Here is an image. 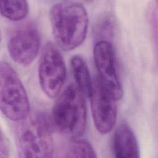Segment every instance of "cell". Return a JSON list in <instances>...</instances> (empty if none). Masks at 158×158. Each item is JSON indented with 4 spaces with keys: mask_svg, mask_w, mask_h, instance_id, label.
I'll use <instances>...</instances> for the list:
<instances>
[{
    "mask_svg": "<svg viewBox=\"0 0 158 158\" xmlns=\"http://www.w3.org/2000/svg\"><path fill=\"white\" fill-rule=\"evenodd\" d=\"M50 22L54 39L63 51L73 50L85 41L88 27V16L82 4L62 1L50 10Z\"/></svg>",
    "mask_w": 158,
    "mask_h": 158,
    "instance_id": "1",
    "label": "cell"
},
{
    "mask_svg": "<svg viewBox=\"0 0 158 158\" xmlns=\"http://www.w3.org/2000/svg\"><path fill=\"white\" fill-rule=\"evenodd\" d=\"M15 142L21 157L48 158L52 156L54 140L52 124L43 114H29L18 122Z\"/></svg>",
    "mask_w": 158,
    "mask_h": 158,
    "instance_id": "2",
    "label": "cell"
},
{
    "mask_svg": "<svg viewBox=\"0 0 158 158\" xmlns=\"http://www.w3.org/2000/svg\"><path fill=\"white\" fill-rule=\"evenodd\" d=\"M86 114L83 94L71 84L58 95L52 107L51 123L59 132L76 138L85 132Z\"/></svg>",
    "mask_w": 158,
    "mask_h": 158,
    "instance_id": "3",
    "label": "cell"
},
{
    "mask_svg": "<svg viewBox=\"0 0 158 158\" xmlns=\"http://www.w3.org/2000/svg\"><path fill=\"white\" fill-rule=\"evenodd\" d=\"M0 108L9 120L19 122L30 114L27 93L14 68L6 61L0 64Z\"/></svg>",
    "mask_w": 158,
    "mask_h": 158,
    "instance_id": "4",
    "label": "cell"
},
{
    "mask_svg": "<svg viewBox=\"0 0 158 158\" xmlns=\"http://www.w3.org/2000/svg\"><path fill=\"white\" fill-rule=\"evenodd\" d=\"M66 77L65 61L58 48L51 43L46 44L38 65V78L41 89L49 98H57L61 92Z\"/></svg>",
    "mask_w": 158,
    "mask_h": 158,
    "instance_id": "5",
    "label": "cell"
},
{
    "mask_svg": "<svg viewBox=\"0 0 158 158\" xmlns=\"http://www.w3.org/2000/svg\"><path fill=\"white\" fill-rule=\"evenodd\" d=\"M93 57L101 85L117 101L120 99L123 89L112 43L107 41H97L93 49Z\"/></svg>",
    "mask_w": 158,
    "mask_h": 158,
    "instance_id": "6",
    "label": "cell"
},
{
    "mask_svg": "<svg viewBox=\"0 0 158 158\" xmlns=\"http://www.w3.org/2000/svg\"><path fill=\"white\" fill-rule=\"evenodd\" d=\"M40 37L37 28L28 22L20 26L11 35L7 50L12 59L22 66L30 65L38 54Z\"/></svg>",
    "mask_w": 158,
    "mask_h": 158,
    "instance_id": "7",
    "label": "cell"
},
{
    "mask_svg": "<svg viewBox=\"0 0 158 158\" xmlns=\"http://www.w3.org/2000/svg\"><path fill=\"white\" fill-rule=\"evenodd\" d=\"M89 98L96 129L101 134L109 133L117 121V100L103 87L98 78L93 82Z\"/></svg>",
    "mask_w": 158,
    "mask_h": 158,
    "instance_id": "8",
    "label": "cell"
},
{
    "mask_svg": "<svg viewBox=\"0 0 158 158\" xmlns=\"http://www.w3.org/2000/svg\"><path fill=\"white\" fill-rule=\"evenodd\" d=\"M112 148L117 158H138L139 151L136 138L131 127L125 123L115 129L112 139Z\"/></svg>",
    "mask_w": 158,
    "mask_h": 158,
    "instance_id": "9",
    "label": "cell"
},
{
    "mask_svg": "<svg viewBox=\"0 0 158 158\" xmlns=\"http://www.w3.org/2000/svg\"><path fill=\"white\" fill-rule=\"evenodd\" d=\"M70 65L75 83V85L84 96L89 98L93 81L86 62L81 56H75L71 59Z\"/></svg>",
    "mask_w": 158,
    "mask_h": 158,
    "instance_id": "10",
    "label": "cell"
},
{
    "mask_svg": "<svg viewBox=\"0 0 158 158\" xmlns=\"http://www.w3.org/2000/svg\"><path fill=\"white\" fill-rule=\"evenodd\" d=\"M28 4L26 1H1L0 2L1 15L11 21L23 20L28 15Z\"/></svg>",
    "mask_w": 158,
    "mask_h": 158,
    "instance_id": "11",
    "label": "cell"
},
{
    "mask_svg": "<svg viewBox=\"0 0 158 158\" xmlns=\"http://www.w3.org/2000/svg\"><path fill=\"white\" fill-rule=\"evenodd\" d=\"M67 157H96V152L86 140L75 139L70 143L66 150Z\"/></svg>",
    "mask_w": 158,
    "mask_h": 158,
    "instance_id": "12",
    "label": "cell"
},
{
    "mask_svg": "<svg viewBox=\"0 0 158 158\" xmlns=\"http://www.w3.org/2000/svg\"><path fill=\"white\" fill-rule=\"evenodd\" d=\"M114 30V22L109 15L101 18L96 24V35L99 37L98 41H107L111 38Z\"/></svg>",
    "mask_w": 158,
    "mask_h": 158,
    "instance_id": "13",
    "label": "cell"
},
{
    "mask_svg": "<svg viewBox=\"0 0 158 158\" xmlns=\"http://www.w3.org/2000/svg\"><path fill=\"white\" fill-rule=\"evenodd\" d=\"M9 151L8 140L3 133L1 132L0 137V157H8L9 156Z\"/></svg>",
    "mask_w": 158,
    "mask_h": 158,
    "instance_id": "14",
    "label": "cell"
}]
</instances>
